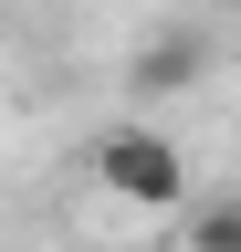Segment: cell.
Wrapping results in <instances>:
<instances>
[{"instance_id": "6da1fadb", "label": "cell", "mask_w": 241, "mask_h": 252, "mask_svg": "<svg viewBox=\"0 0 241 252\" xmlns=\"http://www.w3.org/2000/svg\"><path fill=\"white\" fill-rule=\"evenodd\" d=\"M95 179H105V200L136 210V220H178V210L199 200L189 147H178L168 126H147V116H126V126H105V137H95Z\"/></svg>"}, {"instance_id": "7a4b0ae2", "label": "cell", "mask_w": 241, "mask_h": 252, "mask_svg": "<svg viewBox=\"0 0 241 252\" xmlns=\"http://www.w3.org/2000/svg\"><path fill=\"white\" fill-rule=\"evenodd\" d=\"M199 74H210V42H199V32H147V53L126 63L136 94H189Z\"/></svg>"}, {"instance_id": "3957f363", "label": "cell", "mask_w": 241, "mask_h": 252, "mask_svg": "<svg viewBox=\"0 0 241 252\" xmlns=\"http://www.w3.org/2000/svg\"><path fill=\"white\" fill-rule=\"evenodd\" d=\"M178 242H189V252H241V189L189 200V210H178Z\"/></svg>"}, {"instance_id": "277c9868", "label": "cell", "mask_w": 241, "mask_h": 252, "mask_svg": "<svg viewBox=\"0 0 241 252\" xmlns=\"http://www.w3.org/2000/svg\"><path fill=\"white\" fill-rule=\"evenodd\" d=\"M210 11H241V0H210Z\"/></svg>"}]
</instances>
